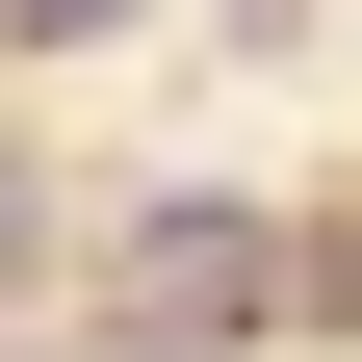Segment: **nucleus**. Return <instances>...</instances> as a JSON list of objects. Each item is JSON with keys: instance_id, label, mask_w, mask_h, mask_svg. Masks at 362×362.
Returning a JSON list of instances; mask_svg holds the SVG:
<instances>
[{"instance_id": "1", "label": "nucleus", "mask_w": 362, "mask_h": 362, "mask_svg": "<svg viewBox=\"0 0 362 362\" xmlns=\"http://www.w3.org/2000/svg\"><path fill=\"white\" fill-rule=\"evenodd\" d=\"M285 310H310V233L285 207H156L129 285H104V337L129 362H233V337H285Z\"/></svg>"}, {"instance_id": "2", "label": "nucleus", "mask_w": 362, "mask_h": 362, "mask_svg": "<svg viewBox=\"0 0 362 362\" xmlns=\"http://www.w3.org/2000/svg\"><path fill=\"white\" fill-rule=\"evenodd\" d=\"M104 26H129V0H0V52H104Z\"/></svg>"}, {"instance_id": "3", "label": "nucleus", "mask_w": 362, "mask_h": 362, "mask_svg": "<svg viewBox=\"0 0 362 362\" xmlns=\"http://www.w3.org/2000/svg\"><path fill=\"white\" fill-rule=\"evenodd\" d=\"M26 285H52V207H26V181H0V310H26Z\"/></svg>"}]
</instances>
